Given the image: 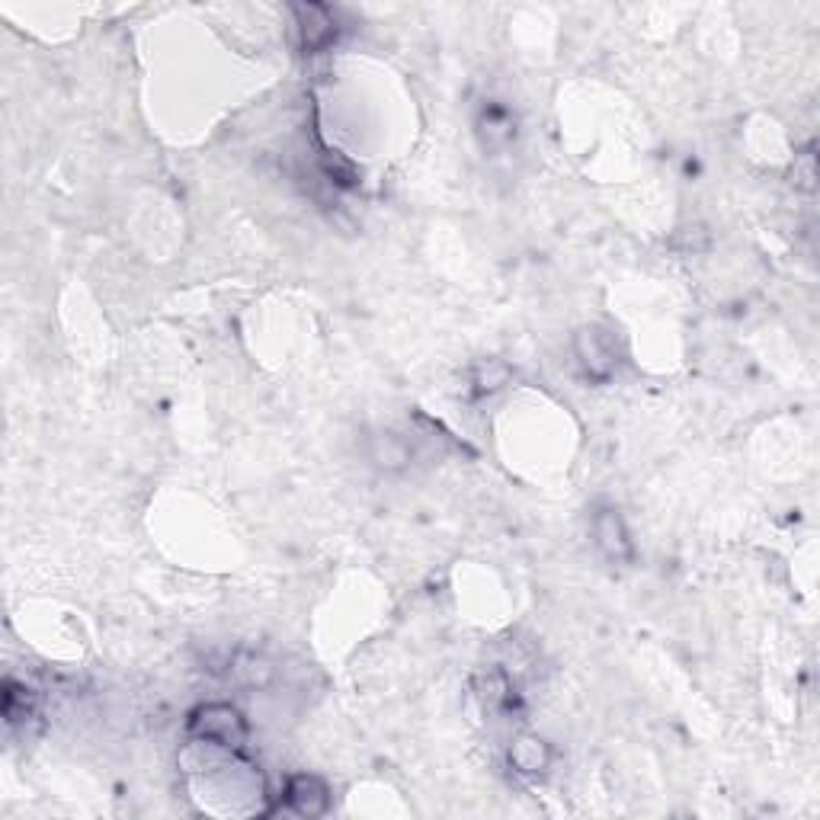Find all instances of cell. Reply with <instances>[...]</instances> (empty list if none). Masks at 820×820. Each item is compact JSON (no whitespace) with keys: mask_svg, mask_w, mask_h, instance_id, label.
<instances>
[{"mask_svg":"<svg viewBox=\"0 0 820 820\" xmlns=\"http://www.w3.org/2000/svg\"><path fill=\"white\" fill-rule=\"evenodd\" d=\"M795 180V187L798 190H805V193H811L815 190V180H818V167H815V151L808 148L802 157H795V174H792Z\"/></svg>","mask_w":820,"mask_h":820,"instance_id":"8fae6325","label":"cell"},{"mask_svg":"<svg viewBox=\"0 0 820 820\" xmlns=\"http://www.w3.org/2000/svg\"><path fill=\"white\" fill-rule=\"evenodd\" d=\"M510 382V369L500 359H487L475 369V395H494Z\"/></svg>","mask_w":820,"mask_h":820,"instance_id":"30bf717a","label":"cell"},{"mask_svg":"<svg viewBox=\"0 0 820 820\" xmlns=\"http://www.w3.org/2000/svg\"><path fill=\"white\" fill-rule=\"evenodd\" d=\"M26 715H33V692L26 686H16L13 680H7L3 683V718H7V725H16Z\"/></svg>","mask_w":820,"mask_h":820,"instance_id":"9c48e42d","label":"cell"},{"mask_svg":"<svg viewBox=\"0 0 820 820\" xmlns=\"http://www.w3.org/2000/svg\"><path fill=\"white\" fill-rule=\"evenodd\" d=\"M282 802H285L289 811H295V815H302V818H318V815L328 811L331 795H328L324 779L302 772V776H292V779L285 782Z\"/></svg>","mask_w":820,"mask_h":820,"instance_id":"5b68a950","label":"cell"},{"mask_svg":"<svg viewBox=\"0 0 820 820\" xmlns=\"http://www.w3.org/2000/svg\"><path fill=\"white\" fill-rule=\"evenodd\" d=\"M478 132L481 141L487 144V148H503L507 141H513V116H510V110H503V106H487L484 113H481V123H478Z\"/></svg>","mask_w":820,"mask_h":820,"instance_id":"ba28073f","label":"cell"},{"mask_svg":"<svg viewBox=\"0 0 820 820\" xmlns=\"http://www.w3.org/2000/svg\"><path fill=\"white\" fill-rule=\"evenodd\" d=\"M593 542L603 551V558L613 561V564H625L635 554L628 526H625V520H622V513L615 507H600L593 513Z\"/></svg>","mask_w":820,"mask_h":820,"instance_id":"277c9868","label":"cell"},{"mask_svg":"<svg viewBox=\"0 0 820 820\" xmlns=\"http://www.w3.org/2000/svg\"><path fill=\"white\" fill-rule=\"evenodd\" d=\"M369 459H372L379 469H385V472H398V469H405L410 462V449L401 436H395V433H379V436H372V443H369Z\"/></svg>","mask_w":820,"mask_h":820,"instance_id":"52a82bcc","label":"cell"},{"mask_svg":"<svg viewBox=\"0 0 820 820\" xmlns=\"http://www.w3.org/2000/svg\"><path fill=\"white\" fill-rule=\"evenodd\" d=\"M510 766L520 772V776H546L551 769V747H548L542 738L536 734H520L510 747Z\"/></svg>","mask_w":820,"mask_h":820,"instance_id":"8992f818","label":"cell"},{"mask_svg":"<svg viewBox=\"0 0 820 820\" xmlns=\"http://www.w3.org/2000/svg\"><path fill=\"white\" fill-rule=\"evenodd\" d=\"M574 353L584 366V372L593 379V382H606L613 379L615 366H618V353H615L613 334L590 324V328H580L577 337H574Z\"/></svg>","mask_w":820,"mask_h":820,"instance_id":"7a4b0ae2","label":"cell"},{"mask_svg":"<svg viewBox=\"0 0 820 820\" xmlns=\"http://www.w3.org/2000/svg\"><path fill=\"white\" fill-rule=\"evenodd\" d=\"M292 10L298 16L302 49L308 55H318V52H324V49H331L337 42L341 26H337V16H334L331 7H324V3H295Z\"/></svg>","mask_w":820,"mask_h":820,"instance_id":"3957f363","label":"cell"},{"mask_svg":"<svg viewBox=\"0 0 820 820\" xmlns=\"http://www.w3.org/2000/svg\"><path fill=\"white\" fill-rule=\"evenodd\" d=\"M190 738L208 747L241 751L247 744V721L238 708L225 702H208L190 715Z\"/></svg>","mask_w":820,"mask_h":820,"instance_id":"6da1fadb","label":"cell"}]
</instances>
